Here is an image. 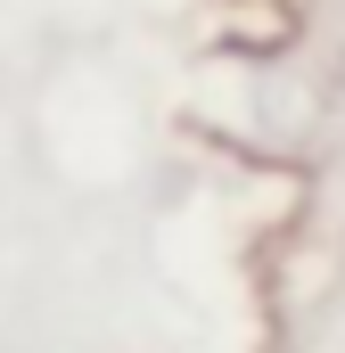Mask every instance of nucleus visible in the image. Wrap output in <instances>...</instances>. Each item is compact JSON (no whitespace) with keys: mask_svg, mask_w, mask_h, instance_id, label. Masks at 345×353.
<instances>
[]
</instances>
